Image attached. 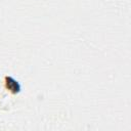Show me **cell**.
Wrapping results in <instances>:
<instances>
[{
    "instance_id": "cell-1",
    "label": "cell",
    "mask_w": 131,
    "mask_h": 131,
    "mask_svg": "<svg viewBox=\"0 0 131 131\" xmlns=\"http://www.w3.org/2000/svg\"><path fill=\"white\" fill-rule=\"evenodd\" d=\"M5 84H6V88L12 93H17L20 90V86L17 83V81L12 79L11 77H6L5 78Z\"/></svg>"
}]
</instances>
